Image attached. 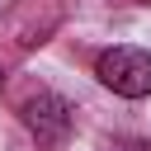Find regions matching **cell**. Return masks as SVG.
Returning <instances> with one entry per match:
<instances>
[{"label":"cell","instance_id":"1","mask_svg":"<svg viewBox=\"0 0 151 151\" xmlns=\"http://www.w3.org/2000/svg\"><path fill=\"white\" fill-rule=\"evenodd\" d=\"M94 76L104 90L123 94V99H146L151 94V57L142 47H109L94 61Z\"/></svg>","mask_w":151,"mask_h":151},{"label":"cell","instance_id":"2","mask_svg":"<svg viewBox=\"0 0 151 151\" xmlns=\"http://www.w3.org/2000/svg\"><path fill=\"white\" fill-rule=\"evenodd\" d=\"M19 118H24V127L38 137V146H42V151H57V146L71 137L76 109H71L57 90H38V94H28V99L19 104Z\"/></svg>","mask_w":151,"mask_h":151},{"label":"cell","instance_id":"3","mask_svg":"<svg viewBox=\"0 0 151 151\" xmlns=\"http://www.w3.org/2000/svg\"><path fill=\"white\" fill-rule=\"evenodd\" d=\"M127 151H151V146H127Z\"/></svg>","mask_w":151,"mask_h":151},{"label":"cell","instance_id":"4","mask_svg":"<svg viewBox=\"0 0 151 151\" xmlns=\"http://www.w3.org/2000/svg\"><path fill=\"white\" fill-rule=\"evenodd\" d=\"M0 85H5V71H0Z\"/></svg>","mask_w":151,"mask_h":151}]
</instances>
